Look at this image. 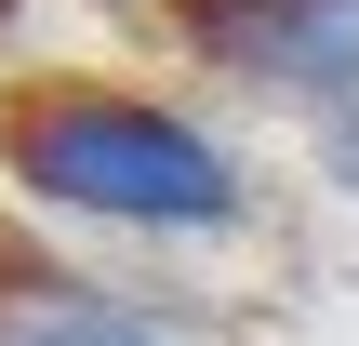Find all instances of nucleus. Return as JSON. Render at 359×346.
I'll return each instance as SVG.
<instances>
[{
	"instance_id": "1",
	"label": "nucleus",
	"mask_w": 359,
	"mask_h": 346,
	"mask_svg": "<svg viewBox=\"0 0 359 346\" xmlns=\"http://www.w3.org/2000/svg\"><path fill=\"white\" fill-rule=\"evenodd\" d=\"M0 173L27 213L120 227V240H226L253 213V173L200 107L93 67H40L0 93Z\"/></svg>"
},
{
	"instance_id": "2",
	"label": "nucleus",
	"mask_w": 359,
	"mask_h": 346,
	"mask_svg": "<svg viewBox=\"0 0 359 346\" xmlns=\"http://www.w3.org/2000/svg\"><path fill=\"white\" fill-rule=\"evenodd\" d=\"M173 40L200 53V67H226V80H253V93H320L333 67L359 53V0H187L173 13Z\"/></svg>"
},
{
	"instance_id": "3",
	"label": "nucleus",
	"mask_w": 359,
	"mask_h": 346,
	"mask_svg": "<svg viewBox=\"0 0 359 346\" xmlns=\"http://www.w3.org/2000/svg\"><path fill=\"white\" fill-rule=\"evenodd\" d=\"M0 346H173V333L93 280H0Z\"/></svg>"
},
{
	"instance_id": "4",
	"label": "nucleus",
	"mask_w": 359,
	"mask_h": 346,
	"mask_svg": "<svg viewBox=\"0 0 359 346\" xmlns=\"http://www.w3.org/2000/svg\"><path fill=\"white\" fill-rule=\"evenodd\" d=\"M306 133H320V160H333V173L359 187V53L333 67V80H320V93H306Z\"/></svg>"
},
{
	"instance_id": "5",
	"label": "nucleus",
	"mask_w": 359,
	"mask_h": 346,
	"mask_svg": "<svg viewBox=\"0 0 359 346\" xmlns=\"http://www.w3.org/2000/svg\"><path fill=\"white\" fill-rule=\"evenodd\" d=\"M93 13H133V27H173L187 0H93Z\"/></svg>"
}]
</instances>
